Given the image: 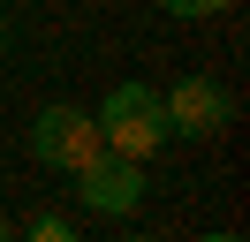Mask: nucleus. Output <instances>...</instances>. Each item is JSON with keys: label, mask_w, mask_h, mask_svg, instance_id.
<instances>
[{"label": "nucleus", "mask_w": 250, "mask_h": 242, "mask_svg": "<svg viewBox=\"0 0 250 242\" xmlns=\"http://www.w3.org/2000/svg\"><path fill=\"white\" fill-rule=\"evenodd\" d=\"M91 121H99V136H106V151H129V159H152V151L167 144V106H159L152 83H114Z\"/></svg>", "instance_id": "obj_1"}, {"label": "nucleus", "mask_w": 250, "mask_h": 242, "mask_svg": "<svg viewBox=\"0 0 250 242\" xmlns=\"http://www.w3.org/2000/svg\"><path fill=\"white\" fill-rule=\"evenodd\" d=\"M91 151H106V136H99V121L83 114V106H46V114L31 121V159H38V166L76 174Z\"/></svg>", "instance_id": "obj_2"}, {"label": "nucleus", "mask_w": 250, "mask_h": 242, "mask_svg": "<svg viewBox=\"0 0 250 242\" xmlns=\"http://www.w3.org/2000/svg\"><path fill=\"white\" fill-rule=\"evenodd\" d=\"M76 189H83L91 212L122 220V212L144 204V159H129V151H91V159L76 166Z\"/></svg>", "instance_id": "obj_3"}, {"label": "nucleus", "mask_w": 250, "mask_h": 242, "mask_svg": "<svg viewBox=\"0 0 250 242\" xmlns=\"http://www.w3.org/2000/svg\"><path fill=\"white\" fill-rule=\"evenodd\" d=\"M159 106H167V136H220L228 129V91L212 83V76H182L174 91H159Z\"/></svg>", "instance_id": "obj_4"}, {"label": "nucleus", "mask_w": 250, "mask_h": 242, "mask_svg": "<svg viewBox=\"0 0 250 242\" xmlns=\"http://www.w3.org/2000/svg\"><path fill=\"white\" fill-rule=\"evenodd\" d=\"M31 235H38V242H68V235H76V227H68L61 212H38V220H31Z\"/></svg>", "instance_id": "obj_5"}, {"label": "nucleus", "mask_w": 250, "mask_h": 242, "mask_svg": "<svg viewBox=\"0 0 250 242\" xmlns=\"http://www.w3.org/2000/svg\"><path fill=\"white\" fill-rule=\"evenodd\" d=\"M167 15H220V8H235V0H159Z\"/></svg>", "instance_id": "obj_6"}, {"label": "nucleus", "mask_w": 250, "mask_h": 242, "mask_svg": "<svg viewBox=\"0 0 250 242\" xmlns=\"http://www.w3.org/2000/svg\"><path fill=\"white\" fill-rule=\"evenodd\" d=\"M0 235H8V220H0Z\"/></svg>", "instance_id": "obj_7"}]
</instances>
